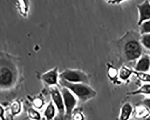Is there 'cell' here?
<instances>
[{
  "instance_id": "7c38bea8",
  "label": "cell",
  "mask_w": 150,
  "mask_h": 120,
  "mask_svg": "<svg viewBox=\"0 0 150 120\" xmlns=\"http://www.w3.org/2000/svg\"><path fill=\"white\" fill-rule=\"evenodd\" d=\"M149 111H150L144 106L140 107L137 108L135 117L139 120L143 119L148 116Z\"/></svg>"
},
{
  "instance_id": "ffe728a7",
  "label": "cell",
  "mask_w": 150,
  "mask_h": 120,
  "mask_svg": "<svg viewBox=\"0 0 150 120\" xmlns=\"http://www.w3.org/2000/svg\"><path fill=\"white\" fill-rule=\"evenodd\" d=\"M142 105L144 106L150 111V98H146L142 102Z\"/></svg>"
},
{
  "instance_id": "8992f818",
  "label": "cell",
  "mask_w": 150,
  "mask_h": 120,
  "mask_svg": "<svg viewBox=\"0 0 150 120\" xmlns=\"http://www.w3.org/2000/svg\"><path fill=\"white\" fill-rule=\"evenodd\" d=\"M50 93L58 111L59 120H62L65 111L62 93L59 91L58 88L55 86H52L50 88Z\"/></svg>"
},
{
  "instance_id": "9c48e42d",
  "label": "cell",
  "mask_w": 150,
  "mask_h": 120,
  "mask_svg": "<svg viewBox=\"0 0 150 120\" xmlns=\"http://www.w3.org/2000/svg\"><path fill=\"white\" fill-rule=\"evenodd\" d=\"M58 69L57 67L44 73L42 76V79L47 85L54 86L57 85Z\"/></svg>"
},
{
  "instance_id": "2e32d148",
  "label": "cell",
  "mask_w": 150,
  "mask_h": 120,
  "mask_svg": "<svg viewBox=\"0 0 150 120\" xmlns=\"http://www.w3.org/2000/svg\"><path fill=\"white\" fill-rule=\"evenodd\" d=\"M11 112L13 115L19 113L21 111V105L18 102H13L11 107Z\"/></svg>"
},
{
  "instance_id": "ac0fdd59",
  "label": "cell",
  "mask_w": 150,
  "mask_h": 120,
  "mask_svg": "<svg viewBox=\"0 0 150 120\" xmlns=\"http://www.w3.org/2000/svg\"><path fill=\"white\" fill-rule=\"evenodd\" d=\"M137 75L141 80L145 82H150V75L144 72H137Z\"/></svg>"
},
{
  "instance_id": "8fae6325",
  "label": "cell",
  "mask_w": 150,
  "mask_h": 120,
  "mask_svg": "<svg viewBox=\"0 0 150 120\" xmlns=\"http://www.w3.org/2000/svg\"><path fill=\"white\" fill-rule=\"evenodd\" d=\"M56 114V109L53 103L52 102L49 103L48 105L44 112V116L46 117L47 120H51Z\"/></svg>"
},
{
  "instance_id": "ba28073f",
  "label": "cell",
  "mask_w": 150,
  "mask_h": 120,
  "mask_svg": "<svg viewBox=\"0 0 150 120\" xmlns=\"http://www.w3.org/2000/svg\"><path fill=\"white\" fill-rule=\"evenodd\" d=\"M135 69L139 72H145L150 69V55L145 54L142 56L137 63Z\"/></svg>"
},
{
  "instance_id": "7402d4cb",
  "label": "cell",
  "mask_w": 150,
  "mask_h": 120,
  "mask_svg": "<svg viewBox=\"0 0 150 120\" xmlns=\"http://www.w3.org/2000/svg\"><path fill=\"white\" fill-rule=\"evenodd\" d=\"M34 104H35V106L38 107H40L42 105V101H40L39 102H38L37 100H35V102H34Z\"/></svg>"
},
{
  "instance_id": "cb8c5ba5",
  "label": "cell",
  "mask_w": 150,
  "mask_h": 120,
  "mask_svg": "<svg viewBox=\"0 0 150 120\" xmlns=\"http://www.w3.org/2000/svg\"><path fill=\"white\" fill-rule=\"evenodd\" d=\"M149 2L150 3V1H149Z\"/></svg>"
},
{
  "instance_id": "3957f363",
  "label": "cell",
  "mask_w": 150,
  "mask_h": 120,
  "mask_svg": "<svg viewBox=\"0 0 150 120\" xmlns=\"http://www.w3.org/2000/svg\"><path fill=\"white\" fill-rule=\"evenodd\" d=\"M0 84L1 88H8L13 85L16 79V70L12 64L1 62Z\"/></svg>"
},
{
  "instance_id": "6da1fadb",
  "label": "cell",
  "mask_w": 150,
  "mask_h": 120,
  "mask_svg": "<svg viewBox=\"0 0 150 120\" xmlns=\"http://www.w3.org/2000/svg\"><path fill=\"white\" fill-rule=\"evenodd\" d=\"M59 82L62 87L69 89L83 102L90 100L97 95L95 91L87 84L71 83L62 79H59Z\"/></svg>"
},
{
  "instance_id": "5bb4252c",
  "label": "cell",
  "mask_w": 150,
  "mask_h": 120,
  "mask_svg": "<svg viewBox=\"0 0 150 120\" xmlns=\"http://www.w3.org/2000/svg\"><path fill=\"white\" fill-rule=\"evenodd\" d=\"M139 32L141 35L150 34V20L146 21L140 25Z\"/></svg>"
},
{
  "instance_id": "d4e9b609",
  "label": "cell",
  "mask_w": 150,
  "mask_h": 120,
  "mask_svg": "<svg viewBox=\"0 0 150 120\" xmlns=\"http://www.w3.org/2000/svg\"></svg>"
},
{
  "instance_id": "d6986e66",
  "label": "cell",
  "mask_w": 150,
  "mask_h": 120,
  "mask_svg": "<svg viewBox=\"0 0 150 120\" xmlns=\"http://www.w3.org/2000/svg\"><path fill=\"white\" fill-rule=\"evenodd\" d=\"M28 113H29V116L32 119H34V120H39L41 118L39 113L32 108H31L29 109Z\"/></svg>"
},
{
  "instance_id": "52a82bcc",
  "label": "cell",
  "mask_w": 150,
  "mask_h": 120,
  "mask_svg": "<svg viewBox=\"0 0 150 120\" xmlns=\"http://www.w3.org/2000/svg\"><path fill=\"white\" fill-rule=\"evenodd\" d=\"M137 9L139 11L138 25L146 21L150 20V3L149 1H145L139 4Z\"/></svg>"
},
{
  "instance_id": "9a60e30c",
  "label": "cell",
  "mask_w": 150,
  "mask_h": 120,
  "mask_svg": "<svg viewBox=\"0 0 150 120\" xmlns=\"http://www.w3.org/2000/svg\"><path fill=\"white\" fill-rule=\"evenodd\" d=\"M140 42L144 48L150 50V34L142 35L140 36Z\"/></svg>"
},
{
  "instance_id": "277c9868",
  "label": "cell",
  "mask_w": 150,
  "mask_h": 120,
  "mask_svg": "<svg viewBox=\"0 0 150 120\" xmlns=\"http://www.w3.org/2000/svg\"><path fill=\"white\" fill-rule=\"evenodd\" d=\"M59 78L71 83H81L87 84L89 83L88 76L84 72L79 70H65L60 74Z\"/></svg>"
},
{
  "instance_id": "e0dca14e",
  "label": "cell",
  "mask_w": 150,
  "mask_h": 120,
  "mask_svg": "<svg viewBox=\"0 0 150 120\" xmlns=\"http://www.w3.org/2000/svg\"><path fill=\"white\" fill-rule=\"evenodd\" d=\"M131 72L127 68L124 67L122 68L120 72V77L123 80H126L129 78Z\"/></svg>"
},
{
  "instance_id": "603a6c76",
  "label": "cell",
  "mask_w": 150,
  "mask_h": 120,
  "mask_svg": "<svg viewBox=\"0 0 150 120\" xmlns=\"http://www.w3.org/2000/svg\"><path fill=\"white\" fill-rule=\"evenodd\" d=\"M150 120V115L146 116V117H145V118H143V119H141V120Z\"/></svg>"
},
{
  "instance_id": "30bf717a",
  "label": "cell",
  "mask_w": 150,
  "mask_h": 120,
  "mask_svg": "<svg viewBox=\"0 0 150 120\" xmlns=\"http://www.w3.org/2000/svg\"><path fill=\"white\" fill-rule=\"evenodd\" d=\"M133 112V107L130 103L124 104L121 108L120 120H129Z\"/></svg>"
},
{
  "instance_id": "44dd1931",
  "label": "cell",
  "mask_w": 150,
  "mask_h": 120,
  "mask_svg": "<svg viewBox=\"0 0 150 120\" xmlns=\"http://www.w3.org/2000/svg\"><path fill=\"white\" fill-rule=\"evenodd\" d=\"M74 120H83V117L81 113L79 112H77L75 113L74 116Z\"/></svg>"
},
{
  "instance_id": "7a4b0ae2",
  "label": "cell",
  "mask_w": 150,
  "mask_h": 120,
  "mask_svg": "<svg viewBox=\"0 0 150 120\" xmlns=\"http://www.w3.org/2000/svg\"><path fill=\"white\" fill-rule=\"evenodd\" d=\"M125 40L123 45V51L126 60L128 61H133L139 59L142 55V45L140 42V38L137 37L131 38Z\"/></svg>"
},
{
  "instance_id": "4fadbf2b",
  "label": "cell",
  "mask_w": 150,
  "mask_h": 120,
  "mask_svg": "<svg viewBox=\"0 0 150 120\" xmlns=\"http://www.w3.org/2000/svg\"><path fill=\"white\" fill-rule=\"evenodd\" d=\"M128 94L129 95H137L140 94L150 95V84H145L139 90L130 92Z\"/></svg>"
},
{
  "instance_id": "5b68a950",
  "label": "cell",
  "mask_w": 150,
  "mask_h": 120,
  "mask_svg": "<svg viewBox=\"0 0 150 120\" xmlns=\"http://www.w3.org/2000/svg\"><path fill=\"white\" fill-rule=\"evenodd\" d=\"M60 91L62 95L65 107V119L71 120L72 113L77 104V100L73 94L67 88L63 87L60 89Z\"/></svg>"
}]
</instances>
